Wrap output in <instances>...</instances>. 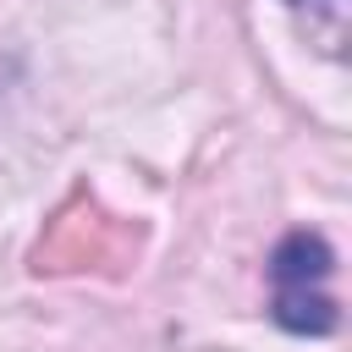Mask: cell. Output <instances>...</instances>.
I'll list each match as a JSON object with an SVG mask.
<instances>
[{"label": "cell", "instance_id": "1", "mask_svg": "<svg viewBox=\"0 0 352 352\" xmlns=\"http://www.w3.org/2000/svg\"><path fill=\"white\" fill-rule=\"evenodd\" d=\"M138 253H143V226L138 220H121L99 198L72 192L50 214V226H44V236L33 248V270L38 275H72V270L121 275Z\"/></svg>", "mask_w": 352, "mask_h": 352}, {"label": "cell", "instance_id": "2", "mask_svg": "<svg viewBox=\"0 0 352 352\" xmlns=\"http://www.w3.org/2000/svg\"><path fill=\"white\" fill-rule=\"evenodd\" d=\"M336 270V253L324 236L314 231H292L275 258H270V280H275V319L297 336H324L336 330V297L324 292Z\"/></svg>", "mask_w": 352, "mask_h": 352}]
</instances>
